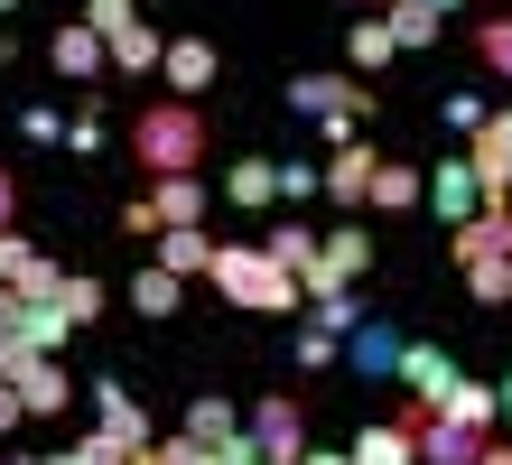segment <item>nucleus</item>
<instances>
[{"mask_svg":"<svg viewBox=\"0 0 512 465\" xmlns=\"http://www.w3.org/2000/svg\"><path fill=\"white\" fill-rule=\"evenodd\" d=\"M215 298L224 307H252V317H308L298 270H280L261 242H224V252H215Z\"/></svg>","mask_w":512,"mask_h":465,"instance_id":"1","label":"nucleus"},{"mask_svg":"<svg viewBox=\"0 0 512 465\" xmlns=\"http://www.w3.org/2000/svg\"><path fill=\"white\" fill-rule=\"evenodd\" d=\"M131 149H140L149 177H196V159H215V131H205L196 103H177V93H168V103H140Z\"/></svg>","mask_w":512,"mask_h":465,"instance_id":"2","label":"nucleus"},{"mask_svg":"<svg viewBox=\"0 0 512 465\" xmlns=\"http://www.w3.org/2000/svg\"><path fill=\"white\" fill-rule=\"evenodd\" d=\"M466 168H475V196L485 205H512V112H485L466 131Z\"/></svg>","mask_w":512,"mask_h":465,"instance_id":"3","label":"nucleus"},{"mask_svg":"<svg viewBox=\"0 0 512 465\" xmlns=\"http://www.w3.org/2000/svg\"><path fill=\"white\" fill-rule=\"evenodd\" d=\"M252 438H261V465H298L308 456V410H298L289 391H270V400H252Z\"/></svg>","mask_w":512,"mask_h":465,"instance_id":"4","label":"nucleus"},{"mask_svg":"<svg viewBox=\"0 0 512 465\" xmlns=\"http://www.w3.org/2000/svg\"><path fill=\"white\" fill-rule=\"evenodd\" d=\"M289 112H298V121H326V112L373 121V84H354V75H298V84H289Z\"/></svg>","mask_w":512,"mask_h":465,"instance_id":"5","label":"nucleus"},{"mask_svg":"<svg viewBox=\"0 0 512 465\" xmlns=\"http://www.w3.org/2000/svg\"><path fill=\"white\" fill-rule=\"evenodd\" d=\"M47 66H56V84H103V75H112V47H103L84 19H66V28L47 38Z\"/></svg>","mask_w":512,"mask_h":465,"instance_id":"6","label":"nucleus"},{"mask_svg":"<svg viewBox=\"0 0 512 465\" xmlns=\"http://www.w3.org/2000/svg\"><path fill=\"white\" fill-rule=\"evenodd\" d=\"M419 428H429V410H419V400H410L401 419H382V428H364V438H354L345 456H354V465H419Z\"/></svg>","mask_w":512,"mask_h":465,"instance_id":"7","label":"nucleus"},{"mask_svg":"<svg viewBox=\"0 0 512 465\" xmlns=\"http://www.w3.org/2000/svg\"><path fill=\"white\" fill-rule=\"evenodd\" d=\"M159 84L177 93V103H205V84H215V38H168Z\"/></svg>","mask_w":512,"mask_h":465,"instance_id":"8","label":"nucleus"},{"mask_svg":"<svg viewBox=\"0 0 512 465\" xmlns=\"http://www.w3.org/2000/svg\"><path fill=\"white\" fill-rule=\"evenodd\" d=\"M401 391H410V400H419V410H429V419H438V400H447V391H457V363H447L438 345H401Z\"/></svg>","mask_w":512,"mask_h":465,"instance_id":"9","label":"nucleus"},{"mask_svg":"<svg viewBox=\"0 0 512 465\" xmlns=\"http://www.w3.org/2000/svg\"><path fill=\"white\" fill-rule=\"evenodd\" d=\"M149 214H159V233H196L205 224V177H149Z\"/></svg>","mask_w":512,"mask_h":465,"instance_id":"10","label":"nucleus"},{"mask_svg":"<svg viewBox=\"0 0 512 465\" xmlns=\"http://www.w3.org/2000/svg\"><path fill=\"white\" fill-rule=\"evenodd\" d=\"M373 168H382V159H373L364 140H354V149H336V159H326V196H336L345 214H364V205H373Z\"/></svg>","mask_w":512,"mask_h":465,"instance_id":"11","label":"nucleus"},{"mask_svg":"<svg viewBox=\"0 0 512 465\" xmlns=\"http://www.w3.org/2000/svg\"><path fill=\"white\" fill-rule=\"evenodd\" d=\"M215 252H224V242L215 233H159V242H149V261H159V270H177V279H215Z\"/></svg>","mask_w":512,"mask_h":465,"instance_id":"12","label":"nucleus"},{"mask_svg":"<svg viewBox=\"0 0 512 465\" xmlns=\"http://www.w3.org/2000/svg\"><path fill=\"white\" fill-rule=\"evenodd\" d=\"M94 410H103V428H112V438H122L131 456H140L149 438H159V428H149V410L131 400V382H94Z\"/></svg>","mask_w":512,"mask_h":465,"instance_id":"13","label":"nucleus"},{"mask_svg":"<svg viewBox=\"0 0 512 465\" xmlns=\"http://www.w3.org/2000/svg\"><path fill=\"white\" fill-rule=\"evenodd\" d=\"M485 456V428H466V419H429L419 428V465H475Z\"/></svg>","mask_w":512,"mask_h":465,"instance_id":"14","label":"nucleus"},{"mask_svg":"<svg viewBox=\"0 0 512 465\" xmlns=\"http://www.w3.org/2000/svg\"><path fill=\"white\" fill-rule=\"evenodd\" d=\"M326 270H336V279H354V289H364V270H373V233H364V214H345V224L326 233Z\"/></svg>","mask_w":512,"mask_h":465,"instance_id":"15","label":"nucleus"},{"mask_svg":"<svg viewBox=\"0 0 512 465\" xmlns=\"http://www.w3.org/2000/svg\"><path fill=\"white\" fill-rule=\"evenodd\" d=\"M103 47H112V75H159V56H168V38L149 19H131L122 38H103Z\"/></svg>","mask_w":512,"mask_h":465,"instance_id":"16","label":"nucleus"},{"mask_svg":"<svg viewBox=\"0 0 512 465\" xmlns=\"http://www.w3.org/2000/svg\"><path fill=\"white\" fill-rule=\"evenodd\" d=\"M224 196H233V205H252V214H261V205H280V159H233V168H224Z\"/></svg>","mask_w":512,"mask_h":465,"instance_id":"17","label":"nucleus"},{"mask_svg":"<svg viewBox=\"0 0 512 465\" xmlns=\"http://www.w3.org/2000/svg\"><path fill=\"white\" fill-rule=\"evenodd\" d=\"M410 205H429V177L401 168V159H382L373 168V214H410Z\"/></svg>","mask_w":512,"mask_h":465,"instance_id":"18","label":"nucleus"},{"mask_svg":"<svg viewBox=\"0 0 512 465\" xmlns=\"http://www.w3.org/2000/svg\"><path fill=\"white\" fill-rule=\"evenodd\" d=\"M66 363H56V354H38V363H28V382H19V400H28V419H56V410H66Z\"/></svg>","mask_w":512,"mask_h":465,"instance_id":"19","label":"nucleus"},{"mask_svg":"<svg viewBox=\"0 0 512 465\" xmlns=\"http://www.w3.org/2000/svg\"><path fill=\"white\" fill-rule=\"evenodd\" d=\"M447 252H457V270H466V261H485V252H503V205H475L466 224L447 233Z\"/></svg>","mask_w":512,"mask_h":465,"instance_id":"20","label":"nucleus"},{"mask_svg":"<svg viewBox=\"0 0 512 465\" xmlns=\"http://www.w3.org/2000/svg\"><path fill=\"white\" fill-rule=\"evenodd\" d=\"M429 205L447 214V224H466V214H475V168H466V159H438V177H429Z\"/></svg>","mask_w":512,"mask_h":465,"instance_id":"21","label":"nucleus"},{"mask_svg":"<svg viewBox=\"0 0 512 465\" xmlns=\"http://www.w3.org/2000/svg\"><path fill=\"white\" fill-rule=\"evenodd\" d=\"M345 56H354V66H364V75H382L391 56H401V38H391V19H382V10H373V19H354V38H345Z\"/></svg>","mask_w":512,"mask_h":465,"instance_id":"22","label":"nucleus"},{"mask_svg":"<svg viewBox=\"0 0 512 465\" xmlns=\"http://www.w3.org/2000/svg\"><path fill=\"white\" fill-rule=\"evenodd\" d=\"M466 298H475V307H512V252L466 261Z\"/></svg>","mask_w":512,"mask_h":465,"instance_id":"23","label":"nucleus"},{"mask_svg":"<svg viewBox=\"0 0 512 465\" xmlns=\"http://www.w3.org/2000/svg\"><path fill=\"white\" fill-rule=\"evenodd\" d=\"M261 252H270V261H280V270H298V279H308V270L326 261V242H317L308 224H280V233H270V242H261Z\"/></svg>","mask_w":512,"mask_h":465,"instance_id":"24","label":"nucleus"},{"mask_svg":"<svg viewBox=\"0 0 512 465\" xmlns=\"http://www.w3.org/2000/svg\"><path fill=\"white\" fill-rule=\"evenodd\" d=\"M438 419H466V428H485V438H494V419H503V400H494L485 382H457V391L438 400Z\"/></svg>","mask_w":512,"mask_h":465,"instance_id":"25","label":"nucleus"},{"mask_svg":"<svg viewBox=\"0 0 512 465\" xmlns=\"http://www.w3.org/2000/svg\"><path fill=\"white\" fill-rule=\"evenodd\" d=\"M382 19H391V38H401V56L410 47H438V10H429V0H391Z\"/></svg>","mask_w":512,"mask_h":465,"instance_id":"26","label":"nucleus"},{"mask_svg":"<svg viewBox=\"0 0 512 465\" xmlns=\"http://www.w3.org/2000/svg\"><path fill=\"white\" fill-rule=\"evenodd\" d=\"M177 289H187V279H177V270H159V261H149V270L131 279V307H140V317H177Z\"/></svg>","mask_w":512,"mask_h":465,"instance_id":"27","label":"nucleus"},{"mask_svg":"<svg viewBox=\"0 0 512 465\" xmlns=\"http://www.w3.org/2000/svg\"><path fill=\"white\" fill-rule=\"evenodd\" d=\"M354 372H391V382H401V335L364 326V335H354Z\"/></svg>","mask_w":512,"mask_h":465,"instance_id":"28","label":"nucleus"},{"mask_svg":"<svg viewBox=\"0 0 512 465\" xmlns=\"http://www.w3.org/2000/svg\"><path fill=\"white\" fill-rule=\"evenodd\" d=\"M56 307H66L75 326H94V317H103V279H94V270H66V289H56Z\"/></svg>","mask_w":512,"mask_h":465,"instance_id":"29","label":"nucleus"},{"mask_svg":"<svg viewBox=\"0 0 512 465\" xmlns=\"http://www.w3.org/2000/svg\"><path fill=\"white\" fill-rule=\"evenodd\" d=\"M233 428H243V419H233V400H224V391H205L196 410H187V438H205V447H215V438H233Z\"/></svg>","mask_w":512,"mask_h":465,"instance_id":"30","label":"nucleus"},{"mask_svg":"<svg viewBox=\"0 0 512 465\" xmlns=\"http://www.w3.org/2000/svg\"><path fill=\"white\" fill-rule=\"evenodd\" d=\"M308 326H326V335H345V326H364V289H336V298H308Z\"/></svg>","mask_w":512,"mask_h":465,"instance_id":"31","label":"nucleus"},{"mask_svg":"<svg viewBox=\"0 0 512 465\" xmlns=\"http://www.w3.org/2000/svg\"><path fill=\"white\" fill-rule=\"evenodd\" d=\"M19 335H28V345H38V354H56V345H66V335H75V317H66V307L47 298V307H28V326H19Z\"/></svg>","mask_w":512,"mask_h":465,"instance_id":"32","label":"nucleus"},{"mask_svg":"<svg viewBox=\"0 0 512 465\" xmlns=\"http://www.w3.org/2000/svg\"><path fill=\"white\" fill-rule=\"evenodd\" d=\"M66 131H75V121L56 112V103H28V112H19V140H28V149H56Z\"/></svg>","mask_w":512,"mask_h":465,"instance_id":"33","label":"nucleus"},{"mask_svg":"<svg viewBox=\"0 0 512 465\" xmlns=\"http://www.w3.org/2000/svg\"><path fill=\"white\" fill-rule=\"evenodd\" d=\"M84 28H94V38H122V28L140 19V0H84V10H75Z\"/></svg>","mask_w":512,"mask_h":465,"instance_id":"34","label":"nucleus"},{"mask_svg":"<svg viewBox=\"0 0 512 465\" xmlns=\"http://www.w3.org/2000/svg\"><path fill=\"white\" fill-rule=\"evenodd\" d=\"M475 56H485L494 75H512V19H485V28H475Z\"/></svg>","mask_w":512,"mask_h":465,"instance_id":"35","label":"nucleus"},{"mask_svg":"<svg viewBox=\"0 0 512 465\" xmlns=\"http://www.w3.org/2000/svg\"><path fill=\"white\" fill-rule=\"evenodd\" d=\"M289 354L308 363V372H326V363H336V335H326V326H298V335H289Z\"/></svg>","mask_w":512,"mask_h":465,"instance_id":"36","label":"nucleus"},{"mask_svg":"<svg viewBox=\"0 0 512 465\" xmlns=\"http://www.w3.org/2000/svg\"><path fill=\"white\" fill-rule=\"evenodd\" d=\"M280 196H289V205H298V196H326V168H308V159H289V168H280Z\"/></svg>","mask_w":512,"mask_h":465,"instance_id":"37","label":"nucleus"},{"mask_svg":"<svg viewBox=\"0 0 512 465\" xmlns=\"http://www.w3.org/2000/svg\"><path fill=\"white\" fill-rule=\"evenodd\" d=\"M75 456H84V465H131V447L112 438V428H94V438H75Z\"/></svg>","mask_w":512,"mask_h":465,"instance_id":"38","label":"nucleus"},{"mask_svg":"<svg viewBox=\"0 0 512 465\" xmlns=\"http://www.w3.org/2000/svg\"><path fill=\"white\" fill-rule=\"evenodd\" d=\"M215 465H261V438H252V428H233V438H215Z\"/></svg>","mask_w":512,"mask_h":465,"instance_id":"39","label":"nucleus"},{"mask_svg":"<svg viewBox=\"0 0 512 465\" xmlns=\"http://www.w3.org/2000/svg\"><path fill=\"white\" fill-rule=\"evenodd\" d=\"M122 233H131V242H159V214H149V196L122 205Z\"/></svg>","mask_w":512,"mask_h":465,"instance_id":"40","label":"nucleus"},{"mask_svg":"<svg viewBox=\"0 0 512 465\" xmlns=\"http://www.w3.org/2000/svg\"><path fill=\"white\" fill-rule=\"evenodd\" d=\"M19 326H28V298L10 289V279H0V335H19Z\"/></svg>","mask_w":512,"mask_h":465,"instance_id":"41","label":"nucleus"},{"mask_svg":"<svg viewBox=\"0 0 512 465\" xmlns=\"http://www.w3.org/2000/svg\"><path fill=\"white\" fill-rule=\"evenodd\" d=\"M19 419H28V400H19V382H0V438H10Z\"/></svg>","mask_w":512,"mask_h":465,"instance_id":"42","label":"nucleus"},{"mask_svg":"<svg viewBox=\"0 0 512 465\" xmlns=\"http://www.w3.org/2000/svg\"><path fill=\"white\" fill-rule=\"evenodd\" d=\"M10 214H19V177L0 168V233H10Z\"/></svg>","mask_w":512,"mask_h":465,"instance_id":"43","label":"nucleus"},{"mask_svg":"<svg viewBox=\"0 0 512 465\" xmlns=\"http://www.w3.org/2000/svg\"><path fill=\"white\" fill-rule=\"evenodd\" d=\"M475 465H512V438H485V456H475Z\"/></svg>","mask_w":512,"mask_h":465,"instance_id":"44","label":"nucleus"},{"mask_svg":"<svg viewBox=\"0 0 512 465\" xmlns=\"http://www.w3.org/2000/svg\"><path fill=\"white\" fill-rule=\"evenodd\" d=\"M47 465H84V456H75V447H56V456H47Z\"/></svg>","mask_w":512,"mask_h":465,"instance_id":"45","label":"nucleus"},{"mask_svg":"<svg viewBox=\"0 0 512 465\" xmlns=\"http://www.w3.org/2000/svg\"><path fill=\"white\" fill-rule=\"evenodd\" d=\"M298 465H354V456H298Z\"/></svg>","mask_w":512,"mask_h":465,"instance_id":"46","label":"nucleus"},{"mask_svg":"<svg viewBox=\"0 0 512 465\" xmlns=\"http://www.w3.org/2000/svg\"><path fill=\"white\" fill-rule=\"evenodd\" d=\"M10 56H19V47H10V28H0V66H10Z\"/></svg>","mask_w":512,"mask_h":465,"instance_id":"47","label":"nucleus"},{"mask_svg":"<svg viewBox=\"0 0 512 465\" xmlns=\"http://www.w3.org/2000/svg\"><path fill=\"white\" fill-rule=\"evenodd\" d=\"M354 10H364V19H373V10H391V0H354Z\"/></svg>","mask_w":512,"mask_h":465,"instance_id":"48","label":"nucleus"},{"mask_svg":"<svg viewBox=\"0 0 512 465\" xmlns=\"http://www.w3.org/2000/svg\"><path fill=\"white\" fill-rule=\"evenodd\" d=\"M0 465H47V456H0Z\"/></svg>","mask_w":512,"mask_h":465,"instance_id":"49","label":"nucleus"},{"mask_svg":"<svg viewBox=\"0 0 512 465\" xmlns=\"http://www.w3.org/2000/svg\"><path fill=\"white\" fill-rule=\"evenodd\" d=\"M503 252H512V205H503Z\"/></svg>","mask_w":512,"mask_h":465,"instance_id":"50","label":"nucleus"},{"mask_svg":"<svg viewBox=\"0 0 512 465\" xmlns=\"http://www.w3.org/2000/svg\"><path fill=\"white\" fill-rule=\"evenodd\" d=\"M494 400H503V419H512V382H503V391H494Z\"/></svg>","mask_w":512,"mask_h":465,"instance_id":"51","label":"nucleus"},{"mask_svg":"<svg viewBox=\"0 0 512 465\" xmlns=\"http://www.w3.org/2000/svg\"><path fill=\"white\" fill-rule=\"evenodd\" d=\"M429 10H438V19H447V10H457V0H429Z\"/></svg>","mask_w":512,"mask_h":465,"instance_id":"52","label":"nucleus"},{"mask_svg":"<svg viewBox=\"0 0 512 465\" xmlns=\"http://www.w3.org/2000/svg\"><path fill=\"white\" fill-rule=\"evenodd\" d=\"M0 10H19V0H0Z\"/></svg>","mask_w":512,"mask_h":465,"instance_id":"53","label":"nucleus"}]
</instances>
